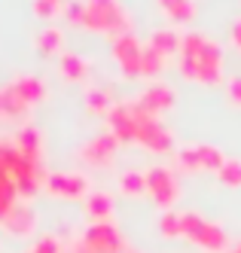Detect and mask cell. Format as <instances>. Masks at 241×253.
I'll list each match as a JSON object with an SVG mask.
<instances>
[{
    "instance_id": "6da1fadb",
    "label": "cell",
    "mask_w": 241,
    "mask_h": 253,
    "mask_svg": "<svg viewBox=\"0 0 241 253\" xmlns=\"http://www.w3.org/2000/svg\"><path fill=\"white\" fill-rule=\"evenodd\" d=\"M180 77L201 85L223 83V49L208 34L190 31L180 37Z\"/></svg>"
},
{
    "instance_id": "7a4b0ae2",
    "label": "cell",
    "mask_w": 241,
    "mask_h": 253,
    "mask_svg": "<svg viewBox=\"0 0 241 253\" xmlns=\"http://www.w3.org/2000/svg\"><path fill=\"white\" fill-rule=\"evenodd\" d=\"M86 31L107 34V37H119V34L132 31V15L119 0H86Z\"/></svg>"
},
{
    "instance_id": "3957f363",
    "label": "cell",
    "mask_w": 241,
    "mask_h": 253,
    "mask_svg": "<svg viewBox=\"0 0 241 253\" xmlns=\"http://www.w3.org/2000/svg\"><path fill=\"white\" fill-rule=\"evenodd\" d=\"M132 116H135V143H141L150 153H168L174 150V134L156 113L144 110L138 101H132Z\"/></svg>"
},
{
    "instance_id": "277c9868",
    "label": "cell",
    "mask_w": 241,
    "mask_h": 253,
    "mask_svg": "<svg viewBox=\"0 0 241 253\" xmlns=\"http://www.w3.org/2000/svg\"><path fill=\"white\" fill-rule=\"evenodd\" d=\"M183 238H190L205 253H223L229 247V235L223 232V226L205 220L195 211H183Z\"/></svg>"
},
{
    "instance_id": "5b68a950",
    "label": "cell",
    "mask_w": 241,
    "mask_h": 253,
    "mask_svg": "<svg viewBox=\"0 0 241 253\" xmlns=\"http://www.w3.org/2000/svg\"><path fill=\"white\" fill-rule=\"evenodd\" d=\"M144 177H146V195H150L159 208L171 211L174 202L180 198V180H177L174 168H168V165H153V168L144 171Z\"/></svg>"
},
{
    "instance_id": "8992f818",
    "label": "cell",
    "mask_w": 241,
    "mask_h": 253,
    "mask_svg": "<svg viewBox=\"0 0 241 253\" xmlns=\"http://www.w3.org/2000/svg\"><path fill=\"white\" fill-rule=\"evenodd\" d=\"M43 183H46L49 195L64 198V202H77V198H86L92 192L89 177L83 171H49Z\"/></svg>"
},
{
    "instance_id": "52a82bcc",
    "label": "cell",
    "mask_w": 241,
    "mask_h": 253,
    "mask_svg": "<svg viewBox=\"0 0 241 253\" xmlns=\"http://www.w3.org/2000/svg\"><path fill=\"white\" fill-rule=\"evenodd\" d=\"M83 247L89 253H125V238H122V232L104 220V223H92L86 232H83Z\"/></svg>"
},
{
    "instance_id": "ba28073f",
    "label": "cell",
    "mask_w": 241,
    "mask_h": 253,
    "mask_svg": "<svg viewBox=\"0 0 241 253\" xmlns=\"http://www.w3.org/2000/svg\"><path fill=\"white\" fill-rule=\"evenodd\" d=\"M141 52H144V46L132 31L119 34V37H113V43H110V55H113V61L119 64L125 80L141 77Z\"/></svg>"
},
{
    "instance_id": "9c48e42d",
    "label": "cell",
    "mask_w": 241,
    "mask_h": 253,
    "mask_svg": "<svg viewBox=\"0 0 241 253\" xmlns=\"http://www.w3.org/2000/svg\"><path fill=\"white\" fill-rule=\"evenodd\" d=\"M116 153H119V140L110 131H104V134H95L92 140L83 143L80 159L86 162L89 168H110L116 162Z\"/></svg>"
},
{
    "instance_id": "30bf717a",
    "label": "cell",
    "mask_w": 241,
    "mask_h": 253,
    "mask_svg": "<svg viewBox=\"0 0 241 253\" xmlns=\"http://www.w3.org/2000/svg\"><path fill=\"white\" fill-rule=\"evenodd\" d=\"M37 223H40V216H37V211L31 205H15L0 229H3L9 238H31L37 232Z\"/></svg>"
},
{
    "instance_id": "8fae6325",
    "label": "cell",
    "mask_w": 241,
    "mask_h": 253,
    "mask_svg": "<svg viewBox=\"0 0 241 253\" xmlns=\"http://www.w3.org/2000/svg\"><path fill=\"white\" fill-rule=\"evenodd\" d=\"M6 85H9V92L28 107V110H31L34 104H40V101L46 98V83L37 77V74H18V77L9 80Z\"/></svg>"
},
{
    "instance_id": "7c38bea8",
    "label": "cell",
    "mask_w": 241,
    "mask_h": 253,
    "mask_svg": "<svg viewBox=\"0 0 241 253\" xmlns=\"http://www.w3.org/2000/svg\"><path fill=\"white\" fill-rule=\"evenodd\" d=\"M138 104L144 107V110H150V113L159 116V113H165V110H171V107H174V88L165 85V83H150L138 95Z\"/></svg>"
},
{
    "instance_id": "4fadbf2b",
    "label": "cell",
    "mask_w": 241,
    "mask_h": 253,
    "mask_svg": "<svg viewBox=\"0 0 241 253\" xmlns=\"http://www.w3.org/2000/svg\"><path fill=\"white\" fill-rule=\"evenodd\" d=\"M86 213L92 216V223H104L113 213V195L107 189H92L86 195Z\"/></svg>"
},
{
    "instance_id": "5bb4252c",
    "label": "cell",
    "mask_w": 241,
    "mask_h": 253,
    "mask_svg": "<svg viewBox=\"0 0 241 253\" xmlns=\"http://www.w3.org/2000/svg\"><path fill=\"white\" fill-rule=\"evenodd\" d=\"M58 70H61V77L67 83H86L89 77V61L80 55V52H61V58H58Z\"/></svg>"
},
{
    "instance_id": "9a60e30c",
    "label": "cell",
    "mask_w": 241,
    "mask_h": 253,
    "mask_svg": "<svg viewBox=\"0 0 241 253\" xmlns=\"http://www.w3.org/2000/svg\"><path fill=\"white\" fill-rule=\"evenodd\" d=\"M159 9L165 12V19L171 25H187L195 19V3L193 0H156Z\"/></svg>"
},
{
    "instance_id": "2e32d148",
    "label": "cell",
    "mask_w": 241,
    "mask_h": 253,
    "mask_svg": "<svg viewBox=\"0 0 241 253\" xmlns=\"http://www.w3.org/2000/svg\"><path fill=\"white\" fill-rule=\"evenodd\" d=\"M34 40H37V52H40V55H58L64 49V31L58 25H46Z\"/></svg>"
},
{
    "instance_id": "e0dca14e",
    "label": "cell",
    "mask_w": 241,
    "mask_h": 253,
    "mask_svg": "<svg viewBox=\"0 0 241 253\" xmlns=\"http://www.w3.org/2000/svg\"><path fill=\"white\" fill-rule=\"evenodd\" d=\"M15 147L31 159H43V134L34 125H22V131L15 134Z\"/></svg>"
},
{
    "instance_id": "ac0fdd59",
    "label": "cell",
    "mask_w": 241,
    "mask_h": 253,
    "mask_svg": "<svg viewBox=\"0 0 241 253\" xmlns=\"http://www.w3.org/2000/svg\"><path fill=\"white\" fill-rule=\"evenodd\" d=\"M180 37L183 34H177L174 28H156L153 34H150V46L159 52V55H174V52H180Z\"/></svg>"
},
{
    "instance_id": "d6986e66",
    "label": "cell",
    "mask_w": 241,
    "mask_h": 253,
    "mask_svg": "<svg viewBox=\"0 0 241 253\" xmlns=\"http://www.w3.org/2000/svg\"><path fill=\"white\" fill-rule=\"evenodd\" d=\"M28 113H31V110L9 92V85H0V119L15 122V119H25Z\"/></svg>"
},
{
    "instance_id": "ffe728a7",
    "label": "cell",
    "mask_w": 241,
    "mask_h": 253,
    "mask_svg": "<svg viewBox=\"0 0 241 253\" xmlns=\"http://www.w3.org/2000/svg\"><path fill=\"white\" fill-rule=\"evenodd\" d=\"M113 107H116V101H113V92H110V88H89L86 92V110L89 113L107 116Z\"/></svg>"
},
{
    "instance_id": "44dd1931",
    "label": "cell",
    "mask_w": 241,
    "mask_h": 253,
    "mask_svg": "<svg viewBox=\"0 0 241 253\" xmlns=\"http://www.w3.org/2000/svg\"><path fill=\"white\" fill-rule=\"evenodd\" d=\"M195 153H198V162H201V171H220L223 168V162H226V156L220 153L214 143H195Z\"/></svg>"
},
{
    "instance_id": "7402d4cb",
    "label": "cell",
    "mask_w": 241,
    "mask_h": 253,
    "mask_svg": "<svg viewBox=\"0 0 241 253\" xmlns=\"http://www.w3.org/2000/svg\"><path fill=\"white\" fill-rule=\"evenodd\" d=\"M18 147H15V137L0 140V177H12L15 165H18Z\"/></svg>"
},
{
    "instance_id": "603a6c76",
    "label": "cell",
    "mask_w": 241,
    "mask_h": 253,
    "mask_svg": "<svg viewBox=\"0 0 241 253\" xmlns=\"http://www.w3.org/2000/svg\"><path fill=\"white\" fill-rule=\"evenodd\" d=\"M15 195H18L15 180H12V177H0V226H3V220L9 216V211L18 205Z\"/></svg>"
},
{
    "instance_id": "cb8c5ba5",
    "label": "cell",
    "mask_w": 241,
    "mask_h": 253,
    "mask_svg": "<svg viewBox=\"0 0 241 253\" xmlns=\"http://www.w3.org/2000/svg\"><path fill=\"white\" fill-rule=\"evenodd\" d=\"M162 70H165V55H159L153 46H144V52H141V77H159Z\"/></svg>"
},
{
    "instance_id": "d4e9b609",
    "label": "cell",
    "mask_w": 241,
    "mask_h": 253,
    "mask_svg": "<svg viewBox=\"0 0 241 253\" xmlns=\"http://www.w3.org/2000/svg\"><path fill=\"white\" fill-rule=\"evenodd\" d=\"M119 189H122V195H144L146 192V177H144V171H122L119 174Z\"/></svg>"
},
{
    "instance_id": "484cf974",
    "label": "cell",
    "mask_w": 241,
    "mask_h": 253,
    "mask_svg": "<svg viewBox=\"0 0 241 253\" xmlns=\"http://www.w3.org/2000/svg\"><path fill=\"white\" fill-rule=\"evenodd\" d=\"M159 232L165 238H183V211H165L159 220Z\"/></svg>"
},
{
    "instance_id": "4316f807",
    "label": "cell",
    "mask_w": 241,
    "mask_h": 253,
    "mask_svg": "<svg viewBox=\"0 0 241 253\" xmlns=\"http://www.w3.org/2000/svg\"><path fill=\"white\" fill-rule=\"evenodd\" d=\"M217 180H220L223 186H229V189H238V186H241V162H238V159H226L223 168L217 171Z\"/></svg>"
},
{
    "instance_id": "83f0119b",
    "label": "cell",
    "mask_w": 241,
    "mask_h": 253,
    "mask_svg": "<svg viewBox=\"0 0 241 253\" xmlns=\"http://www.w3.org/2000/svg\"><path fill=\"white\" fill-rule=\"evenodd\" d=\"M64 19H67V25H73V28H83L86 0H67V3H64Z\"/></svg>"
},
{
    "instance_id": "f1b7e54d",
    "label": "cell",
    "mask_w": 241,
    "mask_h": 253,
    "mask_svg": "<svg viewBox=\"0 0 241 253\" xmlns=\"http://www.w3.org/2000/svg\"><path fill=\"white\" fill-rule=\"evenodd\" d=\"M177 168H180V171H201V162H198L195 147H183V150H177Z\"/></svg>"
},
{
    "instance_id": "f546056e",
    "label": "cell",
    "mask_w": 241,
    "mask_h": 253,
    "mask_svg": "<svg viewBox=\"0 0 241 253\" xmlns=\"http://www.w3.org/2000/svg\"><path fill=\"white\" fill-rule=\"evenodd\" d=\"M28 253H64V247H61V241L55 238V235H40Z\"/></svg>"
},
{
    "instance_id": "4dcf8cb0",
    "label": "cell",
    "mask_w": 241,
    "mask_h": 253,
    "mask_svg": "<svg viewBox=\"0 0 241 253\" xmlns=\"http://www.w3.org/2000/svg\"><path fill=\"white\" fill-rule=\"evenodd\" d=\"M31 9H34V15H37V19H43V22L55 19V15L61 12V6H55V3H49V0H34V3H31Z\"/></svg>"
},
{
    "instance_id": "1f68e13d",
    "label": "cell",
    "mask_w": 241,
    "mask_h": 253,
    "mask_svg": "<svg viewBox=\"0 0 241 253\" xmlns=\"http://www.w3.org/2000/svg\"><path fill=\"white\" fill-rule=\"evenodd\" d=\"M226 95H229V101H232L235 107H241V77H232V80H229Z\"/></svg>"
},
{
    "instance_id": "d6a6232c",
    "label": "cell",
    "mask_w": 241,
    "mask_h": 253,
    "mask_svg": "<svg viewBox=\"0 0 241 253\" xmlns=\"http://www.w3.org/2000/svg\"><path fill=\"white\" fill-rule=\"evenodd\" d=\"M232 43H235V46H238V52H241V19L232 25Z\"/></svg>"
},
{
    "instance_id": "836d02e7",
    "label": "cell",
    "mask_w": 241,
    "mask_h": 253,
    "mask_svg": "<svg viewBox=\"0 0 241 253\" xmlns=\"http://www.w3.org/2000/svg\"><path fill=\"white\" fill-rule=\"evenodd\" d=\"M70 253H89V250H86V247H83V241H80V244H73V250H70Z\"/></svg>"
},
{
    "instance_id": "e575fe53",
    "label": "cell",
    "mask_w": 241,
    "mask_h": 253,
    "mask_svg": "<svg viewBox=\"0 0 241 253\" xmlns=\"http://www.w3.org/2000/svg\"><path fill=\"white\" fill-rule=\"evenodd\" d=\"M49 3H55V6H61V9H64V3H67V0H49Z\"/></svg>"
},
{
    "instance_id": "d590c367",
    "label": "cell",
    "mask_w": 241,
    "mask_h": 253,
    "mask_svg": "<svg viewBox=\"0 0 241 253\" xmlns=\"http://www.w3.org/2000/svg\"><path fill=\"white\" fill-rule=\"evenodd\" d=\"M232 253H241V244H238V247H235V250H232Z\"/></svg>"
}]
</instances>
